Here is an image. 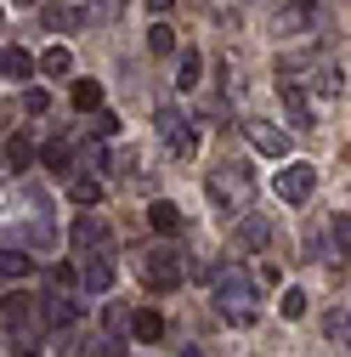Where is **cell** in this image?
<instances>
[{
    "label": "cell",
    "instance_id": "29",
    "mask_svg": "<svg viewBox=\"0 0 351 357\" xmlns=\"http://www.w3.org/2000/svg\"><path fill=\"white\" fill-rule=\"evenodd\" d=\"M6 159H12V165H34V142H29V137H12V142H6Z\"/></svg>",
    "mask_w": 351,
    "mask_h": 357
},
{
    "label": "cell",
    "instance_id": "6",
    "mask_svg": "<svg viewBox=\"0 0 351 357\" xmlns=\"http://www.w3.org/2000/svg\"><path fill=\"white\" fill-rule=\"evenodd\" d=\"M153 119H159V137H164V148H170L176 159H193V153H198V130L176 114V108H159Z\"/></svg>",
    "mask_w": 351,
    "mask_h": 357
},
{
    "label": "cell",
    "instance_id": "26",
    "mask_svg": "<svg viewBox=\"0 0 351 357\" xmlns=\"http://www.w3.org/2000/svg\"><path fill=\"white\" fill-rule=\"evenodd\" d=\"M329 244H334V255H351V215H334V227H329Z\"/></svg>",
    "mask_w": 351,
    "mask_h": 357
},
{
    "label": "cell",
    "instance_id": "4",
    "mask_svg": "<svg viewBox=\"0 0 351 357\" xmlns=\"http://www.w3.org/2000/svg\"><path fill=\"white\" fill-rule=\"evenodd\" d=\"M249 193H255V176H249V170H238V165H233V170H215V176H210V199L221 204L227 215H238V210L249 204Z\"/></svg>",
    "mask_w": 351,
    "mask_h": 357
},
{
    "label": "cell",
    "instance_id": "5",
    "mask_svg": "<svg viewBox=\"0 0 351 357\" xmlns=\"http://www.w3.org/2000/svg\"><path fill=\"white\" fill-rule=\"evenodd\" d=\"M267 29L272 34H306V29H318V0H278L272 6V17H267Z\"/></svg>",
    "mask_w": 351,
    "mask_h": 357
},
{
    "label": "cell",
    "instance_id": "3",
    "mask_svg": "<svg viewBox=\"0 0 351 357\" xmlns=\"http://www.w3.org/2000/svg\"><path fill=\"white\" fill-rule=\"evenodd\" d=\"M0 324L12 329V340H17L23 357H29V346L40 340V329H46V324H40V301H34V295H6V301H0Z\"/></svg>",
    "mask_w": 351,
    "mask_h": 357
},
{
    "label": "cell",
    "instance_id": "9",
    "mask_svg": "<svg viewBox=\"0 0 351 357\" xmlns=\"http://www.w3.org/2000/svg\"><path fill=\"white\" fill-rule=\"evenodd\" d=\"M244 137H249L255 153H267V159H283V153H289V130H278V125H267V119H244Z\"/></svg>",
    "mask_w": 351,
    "mask_h": 357
},
{
    "label": "cell",
    "instance_id": "17",
    "mask_svg": "<svg viewBox=\"0 0 351 357\" xmlns=\"http://www.w3.org/2000/svg\"><path fill=\"white\" fill-rule=\"evenodd\" d=\"M323 335H329L334 346H345V351H351V312H340V306H334V312H323Z\"/></svg>",
    "mask_w": 351,
    "mask_h": 357
},
{
    "label": "cell",
    "instance_id": "33",
    "mask_svg": "<svg viewBox=\"0 0 351 357\" xmlns=\"http://www.w3.org/2000/svg\"><path fill=\"white\" fill-rule=\"evenodd\" d=\"M85 357H119V346H114V340H97V346L85 351Z\"/></svg>",
    "mask_w": 351,
    "mask_h": 357
},
{
    "label": "cell",
    "instance_id": "8",
    "mask_svg": "<svg viewBox=\"0 0 351 357\" xmlns=\"http://www.w3.org/2000/svg\"><path fill=\"white\" fill-rule=\"evenodd\" d=\"M312 188H318V165H289V170H278V182H272V193L283 204H306Z\"/></svg>",
    "mask_w": 351,
    "mask_h": 357
},
{
    "label": "cell",
    "instance_id": "18",
    "mask_svg": "<svg viewBox=\"0 0 351 357\" xmlns=\"http://www.w3.org/2000/svg\"><path fill=\"white\" fill-rule=\"evenodd\" d=\"M29 273H34L29 250H0V278H29Z\"/></svg>",
    "mask_w": 351,
    "mask_h": 357
},
{
    "label": "cell",
    "instance_id": "25",
    "mask_svg": "<svg viewBox=\"0 0 351 357\" xmlns=\"http://www.w3.org/2000/svg\"><path fill=\"white\" fill-rule=\"evenodd\" d=\"M148 52H159V57H170V52H176V34H170V23H153V29H148Z\"/></svg>",
    "mask_w": 351,
    "mask_h": 357
},
{
    "label": "cell",
    "instance_id": "27",
    "mask_svg": "<svg viewBox=\"0 0 351 357\" xmlns=\"http://www.w3.org/2000/svg\"><path fill=\"white\" fill-rule=\"evenodd\" d=\"M40 159H46V170H68V142H63V137H52L46 148H40Z\"/></svg>",
    "mask_w": 351,
    "mask_h": 357
},
{
    "label": "cell",
    "instance_id": "30",
    "mask_svg": "<svg viewBox=\"0 0 351 357\" xmlns=\"http://www.w3.org/2000/svg\"><path fill=\"white\" fill-rule=\"evenodd\" d=\"M91 130H97V137H114V130H119V114H114V108H97V114H91Z\"/></svg>",
    "mask_w": 351,
    "mask_h": 357
},
{
    "label": "cell",
    "instance_id": "11",
    "mask_svg": "<svg viewBox=\"0 0 351 357\" xmlns=\"http://www.w3.org/2000/svg\"><path fill=\"white\" fill-rule=\"evenodd\" d=\"M40 324H46V329H68L74 324V301L68 295H46V301H40Z\"/></svg>",
    "mask_w": 351,
    "mask_h": 357
},
{
    "label": "cell",
    "instance_id": "1",
    "mask_svg": "<svg viewBox=\"0 0 351 357\" xmlns=\"http://www.w3.org/2000/svg\"><path fill=\"white\" fill-rule=\"evenodd\" d=\"M210 301H215V312H221L227 324H255V278L244 273V266H215V284H210Z\"/></svg>",
    "mask_w": 351,
    "mask_h": 357
},
{
    "label": "cell",
    "instance_id": "24",
    "mask_svg": "<svg viewBox=\"0 0 351 357\" xmlns=\"http://www.w3.org/2000/svg\"><path fill=\"white\" fill-rule=\"evenodd\" d=\"M40 68H46V74H68V68H74V52H68V46H46Z\"/></svg>",
    "mask_w": 351,
    "mask_h": 357
},
{
    "label": "cell",
    "instance_id": "15",
    "mask_svg": "<svg viewBox=\"0 0 351 357\" xmlns=\"http://www.w3.org/2000/svg\"><path fill=\"white\" fill-rule=\"evenodd\" d=\"M198 68H204L198 46H182V57H176V85H182V91H193V85H198Z\"/></svg>",
    "mask_w": 351,
    "mask_h": 357
},
{
    "label": "cell",
    "instance_id": "34",
    "mask_svg": "<svg viewBox=\"0 0 351 357\" xmlns=\"http://www.w3.org/2000/svg\"><path fill=\"white\" fill-rule=\"evenodd\" d=\"M148 6H153V12H170V6H176V0H148Z\"/></svg>",
    "mask_w": 351,
    "mask_h": 357
},
{
    "label": "cell",
    "instance_id": "35",
    "mask_svg": "<svg viewBox=\"0 0 351 357\" xmlns=\"http://www.w3.org/2000/svg\"><path fill=\"white\" fill-rule=\"evenodd\" d=\"M12 6H34V0H12Z\"/></svg>",
    "mask_w": 351,
    "mask_h": 357
},
{
    "label": "cell",
    "instance_id": "23",
    "mask_svg": "<svg viewBox=\"0 0 351 357\" xmlns=\"http://www.w3.org/2000/svg\"><path fill=\"white\" fill-rule=\"evenodd\" d=\"M130 329H136V340H159V335H164V318H159V312H136Z\"/></svg>",
    "mask_w": 351,
    "mask_h": 357
},
{
    "label": "cell",
    "instance_id": "12",
    "mask_svg": "<svg viewBox=\"0 0 351 357\" xmlns=\"http://www.w3.org/2000/svg\"><path fill=\"white\" fill-rule=\"evenodd\" d=\"M34 74V57L23 46H0V79H29Z\"/></svg>",
    "mask_w": 351,
    "mask_h": 357
},
{
    "label": "cell",
    "instance_id": "13",
    "mask_svg": "<svg viewBox=\"0 0 351 357\" xmlns=\"http://www.w3.org/2000/svg\"><path fill=\"white\" fill-rule=\"evenodd\" d=\"M267 238H272V221H267V215H244V221H238V244H244V250H260Z\"/></svg>",
    "mask_w": 351,
    "mask_h": 357
},
{
    "label": "cell",
    "instance_id": "22",
    "mask_svg": "<svg viewBox=\"0 0 351 357\" xmlns=\"http://www.w3.org/2000/svg\"><path fill=\"white\" fill-rule=\"evenodd\" d=\"M306 79H312V91H318V97H334V91H340V68H334V63H323V68H312V74H306Z\"/></svg>",
    "mask_w": 351,
    "mask_h": 357
},
{
    "label": "cell",
    "instance_id": "19",
    "mask_svg": "<svg viewBox=\"0 0 351 357\" xmlns=\"http://www.w3.org/2000/svg\"><path fill=\"white\" fill-rule=\"evenodd\" d=\"M68 199H74V204H102V176H74V182H68Z\"/></svg>",
    "mask_w": 351,
    "mask_h": 357
},
{
    "label": "cell",
    "instance_id": "32",
    "mask_svg": "<svg viewBox=\"0 0 351 357\" xmlns=\"http://www.w3.org/2000/svg\"><path fill=\"white\" fill-rule=\"evenodd\" d=\"M306 255H312V261L329 255V238H323V233H306Z\"/></svg>",
    "mask_w": 351,
    "mask_h": 357
},
{
    "label": "cell",
    "instance_id": "16",
    "mask_svg": "<svg viewBox=\"0 0 351 357\" xmlns=\"http://www.w3.org/2000/svg\"><path fill=\"white\" fill-rule=\"evenodd\" d=\"M278 91H283V108H289V119L306 130V125H312V102H306V91H300V85H278Z\"/></svg>",
    "mask_w": 351,
    "mask_h": 357
},
{
    "label": "cell",
    "instance_id": "10",
    "mask_svg": "<svg viewBox=\"0 0 351 357\" xmlns=\"http://www.w3.org/2000/svg\"><path fill=\"white\" fill-rule=\"evenodd\" d=\"M79 284H85V295H108L114 289V255H79Z\"/></svg>",
    "mask_w": 351,
    "mask_h": 357
},
{
    "label": "cell",
    "instance_id": "21",
    "mask_svg": "<svg viewBox=\"0 0 351 357\" xmlns=\"http://www.w3.org/2000/svg\"><path fill=\"white\" fill-rule=\"evenodd\" d=\"M74 108L79 114H97L102 108V85L97 79H74Z\"/></svg>",
    "mask_w": 351,
    "mask_h": 357
},
{
    "label": "cell",
    "instance_id": "7",
    "mask_svg": "<svg viewBox=\"0 0 351 357\" xmlns=\"http://www.w3.org/2000/svg\"><path fill=\"white\" fill-rule=\"evenodd\" d=\"M68 244H74V255H114V233H108V221H97V215H79L68 227Z\"/></svg>",
    "mask_w": 351,
    "mask_h": 357
},
{
    "label": "cell",
    "instance_id": "31",
    "mask_svg": "<svg viewBox=\"0 0 351 357\" xmlns=\"http://www.w3.org/2000/svg\"><path fill=\"white\" fill-rule=\"evenodd\" d=\"M102 324L119 335V329H130V312H125V306H108V312H102Z\"/></svg>",
    "mask_w": 351,
    "mask_h": 357
},
{
    "label": "cell",
    "instance_id": "28",
    "mask_svg": "<svg viewBox=\"0 0 351 357\" xmlns=\"http://www.w3.org/2000/svg\"><path fill=\"white\" fill-rule=\"evenodd\" d=\"M278 312H283V318H306V289H283Z\"/></svg>",
    "mask_w": 351,
    "mask_h": 357
},
{
    "label": "cell",
    "instance_id": "14",
    "mask_svg": "<svg viewBox=\"0 0 351 357\" xmlns=\"http://www.w3.org/2000/svg\"><path fill=\"white\" fill-rule=\"evenodd\" d=\"M148 221L170 238V233H182V204H170V199H153V210H148Z\"/></svg>",
    "mask_w": 351,
    "mask_h": 357
},
{
    "label": "cell",
    "instance_id": "2",
    "mask_svg": "<svg viewBox=\"0 0 351 357\" xmlns=\"http://www.w3.org/2000/svg\"><path fill=\"white\" fill-rule=\"evenodd\" d=\"M136 273H142L148 289H176V284L187 278V255L176 250V244H153V250L136 255Z\"/></svg>",
    "mask_w": 351,
    "mask_h": 357
},
{
    "label": "cell",
    "instance_id": "20",
    "mask_svg": "<svg viewBox=\"0 0 351 357\" xmlns=\"http://www.w3.org/2000/svg\"><path fill=\"white\" fill-rule=\"evenodd\" d=\"M79 23H85L79 6H63V0H52V6H46V29H63V34H68V29H79Z\"/></svg>",
    "mask_w": 351,
    "mask_h": 357
}]
</instances>
